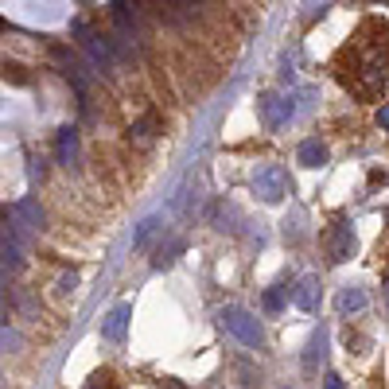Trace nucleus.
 Here are the masks:
<instances>
[{
	"label": "nucleus",
	"instance_id": "nucleus-18",
	"mask_svg": "<svg viewBox=\"0 0 389 389\" xmlns=\"http://www.w3.org/2000/svg\"><path fill=\"white\" fill-rule=\"evenodd\" d=\"M160 230V218H144L137 226V234H132V250H148V242H152V234Z\"/></svg>",
	"mask_w": 389,
	"mask_h": 389
},
{
	"label": "nucleus",
	"instance_id": "nucleus-24",
	"mask_svg": "<svg viewBox=\"0 0 389 389\" xmlns=\"http://www.w3.org/2000/svg\"><path fill=\"white\" fill-rule=\"evenodd\" d=\"M327 389H343V382H339L335 374H327Z\"/></svg>",
	"mask_w": 389,
	"mask_h": 389
},
{
	"label": "nucleus",
	"instance_id": "nucleus-8",
	"mask_svg": "<svg viewBox=\"0 0 389 389\" xmlns=\"http://www.w3.org/2000/svg\"><path fill=\"white\" fill-rule=\"evenodd\" d=\"M292 304L300 311H308V316H316L319 311V277H300L296 280V288H292Z\"/></svg>",
	"mask_w": 389,
	"mask_h": 389
},
{
	"label": "nucleus",
	"instance_id": "nucleus-17",
	"mask_svg": "<svg viewBox=\"0 0 389 389\" xmlns=\"http://www.w3.org/2000/svg\"><path fill=\"white\" fill-rule=\"evenodd\" d=\"M284 292H288V288H280V284L265 288V296H261V308H265V316H280V311H284Z\"/></svg>",
	"mask_w": 389,
	"mask_h": 389
},
{
	"label": "nucleus",
	"instance_id": "nucleus-21",
	"mask_svg": "<svg viewBox=\"0 0 389 389\" xmlns=\"http://www.w3.org/2000/svg\"><path fill=\"white\" fill-rule=\"evenodd\" d=\"M74 284H78V272H66V277H59V296H66Z\"/></svg>",
	"mask_w": 389,
	"mask_h": 389
},
{
	"label": "nucleus",
	"instance_id": "nucleus-22",
	"mask_svg": "<svg viewBox=\"0 0 389 389\" xmlns=\"http://www.w3.org/2000/svg\"><path fill=\"white\" fill-rule=\"evenodd\" d=\"M8 346H20V335H16V331H8V327H4V351H8Z\"/></svg>",
	"mask_w": 389,
	"mask_h": 389
},
{
	"label": "nucleus",
	"instance_id": "nucleus-14",
	"mask_svg": "<svg viewBox=\"0 0 389 389\" xmlns=\"http://www.w3.org/2000/svg\"><path fill=\"white\" fill-rule=\"evenodd\" d=\"M335 308H339V316H354V311L366 308V292H362V288H354V284H346L343 292H339Z\"/></svg>",
	"mask_w": 389,
	"mask_h": 389
},
{
	"label": "nucleus",
	"instance_id": "nucleus-6",
	"mask_svg": "<svg viewBox=\"0 0 389 389\" xmlns=\"http://www.w3.org/2000/svg\"><path fill=\"white\" fill-rule=\"evenodd\" d=\"M354 250H358V238H354L351 222H335V226L327 230V257H331V265L351 261Z\"/></svg>",
	"mask_w": 389,
	"mask_h": 389
},
{
	"label": "nucleus",
	"instance_id": "nucleus-19",
	"mask_svg": "<svg viewBox=\"0 0 389 389\" xmlns=\"http://www.w3.org/2000/svg\"><path fill=\"white\" fill-rule=\"evenodd\" d=\"M331 0H304V20H319V16L327 12Z\"/></svg>",
	"mask_w": 389,
	"mask_h": 389
},
{
	"label": "nucleus",
	"instance_id": "nucleus-20",
	"mask_svg": "<svg viewBox=\"0 0 389 389\" xmlns=\"http://www.w3.org/2000/svg\"><path fill=\"white\" fill-rule=\"evenodd\" d=\"M292 66H296L292 55H284V59H280V78H284V82H292V78H296V70H292Z\"/></svg>",
	"mask_w": 389,
	"mask_h": 389
},
{
	"label": "nucleus",
	"instance_id": "nucleus-11",
	"mask_svg": "<svg viewBox=\"0 0 389 389\" xmlns=\"http://www.w3.org/2000/svg\"><path fill=\"white\" fill-rule=\"evenodd\" d=\"M156 132H160V117H156V113H144L140 121L129 125V144L132 148H148L156 140Z\"/></svg>",
	"mask_w": 389,
	"mask_h": 389
},
{
	"label": "nucleus",
	"instance_id": "nucleus-12",
	"mask_svg": "<svg viewBox=\"0 0 389 389\" xmlns=\"http://www.w3.org/2000/svg\"><path fill=\"white\" fill-rule=\"evenodd\" d=\"M183 250H187V242H183L179 234H171L168 242H160V245L152 250V269H171V265L179 261V253H183Z\"/></svg>",
	"mask_w": 389,
	"mask_h": 389
},
{
	"label": "nucleus",
	"instance_id": "nucleus-25",
	"mask_svg": "<svg viewBox=\"0 0 389 389\" xmlns=\"http://www.w3.org/2000/svg\"><path fill=\"white\" fill-rule=\"evenodd\" d=\"M385 304H389V280H385Z\"/></svg>",
	"mask_w": 389,
	"mask_h": 389
},
{
	"label": "nucleus",
	"instance_id": "nucleus-15",
	"mask_svg": "<svg viewBox=\"0 0 389 389\" xmlns=\"http://www.w3.org/2000/svg\"><path fill=\"white\" fill-rule=\"evenodd\" d=\"M59 70H63V78L70 82L74 90H78V97H86V74H82V66H78V59H74V55H63V51H59Z\"/></svg>",
	"mask_w": 389,
	"mask_h": 389
},
{
	"label": "nucleus",
	"instance_id": "nucleus-2",
	"mask_svg": "<svg viewBox=\"0 0 389 389\" xmlns=\"http://www.w3.org/2000/svg\"><path fill=\"white\" fill-rule=\"evenodd\" d=\"M70 31L74 36H82V51H86V59L97 66V70H105V74H113L121 66V55H117V39H105V36H90L86 31V23L82 20H70Z\"/></svg>",
	"mask_w": 389,
	"mask_h": 389
},
{
	"label": "nucleus",
	"instance_id": "nucleus-23",
	"mask_svg": "<svg viewBox=\"0 0 389 389\" xmlns=\"http://www.w3.org/2000/svg\"><path fill=\"white\" fill-rule=\"evenodd\" d=\"M378 125L389 129V105H382V110H378Z\"/></svg>",
	"mask_w": 389,
	"mask_h": 389
},
{
	"label": "nucleus",
	"instance_id": "nucleus-5",
	"mask_svg": "<svg viewBox=\"0 0 389 389\" xmlns=\"http://www.w3.org/2000/svg\"><path fill=\"white\" fill-rule=\"evenodd\" d=\"M250 187H253V195H257L261 203H280V198L288 195V176H284L280 164H265V168L253 171Z\"/></svg>",
	"mask_w": 389,
	"mask_h": 389
},
{
	"label": "nucleus",
	"instance_id": "nucleus-13",
	"mask_svg": "<svg viewBox=\"0 0 389 389\" xmlns=\"http://www.w3.org/2000/svg\"><path fill=\"white\" fill-rule=\"evenodd\" d=\"M296 160L304 164V168H324L327 164V144L324 140H300V148H296Z\"/></svg>",
	"mask_w": 389,
	"mask_h": 389
},
{
	"label": "nucleus",
	"instance_id": "nucleus-1",
	"mask_svg": "<svg viewBox=\"0 0 389 389\" xmlns=\"http://www.w3.org/2000/svg\"><path fill=\"white\" fill-rule=\"evenodd\" d=\"M385 66H389V23L382 16H366L354 28L351 43L339 47L331 70H335L343 90H351L362 102H374V97L385 94Z\"/></svg>",
	"mask_w": 389,
	"mask_h": 389
},
{
	"label": "nucleus",
	"instance_id": "nucleus-9",
	"mask_svg": "<svg viewBox=\"0 0 389 389\" xmlns=\"http://www.w3.org/2000/svg\"><path fill=\"white\" fill-rule=\"evenodd\" d=\"M129 316H132V304H117V308L102 319V339H105V343H125Z\"/></svg>",
	"mask_w": 389,
	"mask_h": 389
},
{
	"label": "nucleus",
	"instance_id": "nucleus-7",
	"mask_svg": "<svg viewBox=\"0 0 389 389\" xmlns=\"http://www.w3.org/2000/svg\"><path fill=\"white\" fill-rule=\"evenodd\" d=\"M4 222H12L16 230H23V234H28V230L43 226V211H39V203L31 195H23V198H16V203L4 211Z\"/></svg>",
	"mask_w": 389,
	"mask_h": 389
},
{
	"label": "nucleus",
	"instance_id": "nucleus-10",
	"mask_svg": "<svg viewBox=\"0 0 389 389\" xmlns=\"http://www.w3.org/2000/svg\"><path fill=\"white\" fill-rule=\"evenodd\" d=\"M324 358H327V327L319 324L308 339V351H304V370H308V374H319Z\"/></svg>",
	"mask_w": 389,
	"mask_h": 389
},
{
	"label": "nucleus",
	"instance_id": "nucleus-3",
	"mask_svg": "<svg viewBox=\"0 0 389 389\" xmlns=\"http://www.w3.org/2000/svg\"><path fill=\"white\" fill-rule=\"evenodd\" d=\"M218 324L226 327L242 346H253V351H257V346L265 343V331L257 324V316H253V311H245V308H222L218 311Z\"/></svg>",
	"mask_w": 389,
	"mask_h": 389
},
{
	"label": "nucleus",
	"instance_id": "nucleus-4",
	"mask_svg": "<svg viewBox=\"0 0 389 389\" xmlns=\"http://www.w3.org/2000/svg\"><path fill=\"white\" fill-rule=\"evenodd\" d=\"M257 113H261V125L265 129H284L288 121H296V113H300V105H296V97H280V94H261L257 97Z\"/></svg>",
	"mask_w": 389,
	"mask_h": 389
},
{
	"label": "nucleus",
	"instance_id": "nucleus-16",
	"mask_svg": "<svg viewBox=\"0 0 389 389\" xmlns=\"http://www.w3.org/2000/svg\"><path fill=\"white\" fill-rule=\"evenodd\" d=\"M55 152H59V160L66 164V168H74V160H78V129H63Z\"/></svg>",
	"mask_w": 389,
	"mask_h": 389
}]
</instances>
